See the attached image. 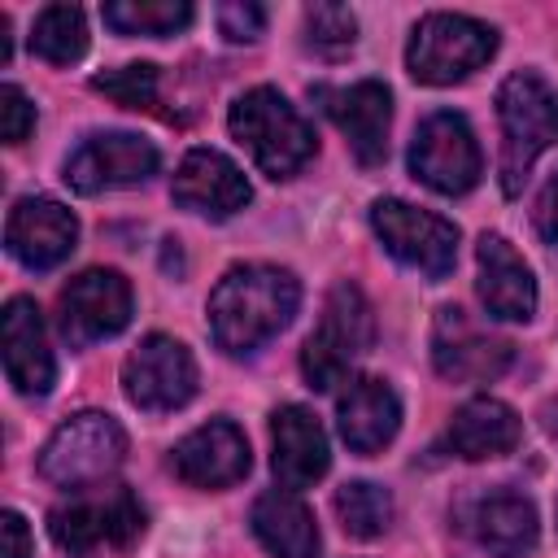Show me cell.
Returning a JSON list of instances; mask_svg holds the SVG:
<instances>
[{
  "label": "cell",
  "mask_w": 558,
  "mask_h": 558,
  "mask_svg": "<svg viewBox=\"0 0 558 558\" xmlns=\"http://www.w3.org/2000/svg\"><path fill=\"white\" fill-rule=\"evenodd\" d=\"M262 26H266V9H262V4H253V0H227V4H218V31H222L231 44L257 39Z\"/></svg>",
  "instance_id": "f546056e"
},
{
  "label": "cell",
  "mask_w": 558,
  "mask_h": 558,
  "mask_svg": "<svg viewBox=\"0 0 558 558\" xmlns=\"http://www.w3.org/2000/svg\"><path fill=\"white\" fill-rule=\"evenodd\" d=\"M253 536L275 554V558H314L318 554V523L310 506L292 488H270L253 501Z\"/></svg>",
  "instance_id": "603a6c76"
},
{
  "label": "cell",
  "mask_w": 558,
  "mask_h": 558,
  "mask_svg": "<svg viewBox=\"0 0 558 558\" xmlns=\"http://www.w3.org/2000/svg\"><path fill=\"white\" fill-rule=\"evenodd\" d=\"M0 336H4V371H9V384L17 392H26V397H44L52 388V379H57V362H52L48 331H44V318H39L35 301L13 296L4 305Z\"/></svg>",
  "instance_id": "ac0fdd59"
},
{
  "label": "cell",
  "mask_w": 558,
  "mask_h": 558,
  "mask_svg": "<svg viewBox=\"0 0 558 558\" xmlns=\"http://www.w3.org/2000/svg\"><path fill=\"white\" fill-rule=\"evenodd\" d=\"M519 436H523L519 414H514L506 401H497V397H475V401H466V405L453 414V423H449V449H453L458 458H471V462L510 453V449L519 445Z\"/></svg>",
  "instance_id": "cb8c5ba5"
},
{
  "label": "cell",
  "mask_w": 558,
  "mask_h": 558,
  "mask_svg": "<svg viewBox=\"0 0 558 558\" xmlns=\"http://www.w3.org/2000/svg\"><path fill=\"white\" fill-rule=\"evenodd\" d=\"M122 392L131 405L161 414L179 410L196 392V362L192 353L170 336H144L131 357L122 362Z\"/></svg>",
  "instance_id": "8fae6325"
},
{
  "label": "cell",
  "mask_w": 558,
  "mask_h": 558,
  "mask_svg": "<svg viewBox=\"0 0 558 558\" xmlns=\"http://www.w3.org/2000/svg\"><path fill=\"white\" fill-rule=\"evenodd\" d=\"M96 92H105L109 100L126 105V109H153L157 105V65L135 61V65H118L92 78Z\"/></svg>",
  "instance_id": "83f0119b"
},
{
  "label": "cell",
  "mask_w": 558,
  "mask_h": 558,
  "mask_svg": "<svg viewBox=\"0 0 558 558\" xmlns=\"http://www.w3.org/2000/svg\"><path fill=\"white\" fill-rule=\"evenodd\" d=\"M131 323V283L118 270H83L61 288L57 327L74 349H87L96 340L118 336Z\"/></svg>",
  "instance_id": "30bf717a"
},
{
  "label": "cell",
  "mask_w": 558,
  "mask_h": 558,
  "mask_svg": "<svg viewBox=\"0 0 558 558\" xmlns=\"http://www.w3.org/2000/svg\"><path fill=\"white\" fill-rule=\"evenodd\" d=\"M13 57V44H9V13H0V61Z\"/></svg>",
  "instance_id": "836d02e7"
},
{
  "label": "cell",
  "mask_w": 558,
  "mask_h": 558,
  "mask_svg": "<svg viewBox=\"0 0 558 558\" xmlns=\"http://www.w3.org/2000/svg\"><path fill=\"white\" fill-rule=\"evenodd\" d=\"M170 192H174V201H179L183 209L205 214V218H231V214L244 209L248 196H253L244 170H240L231 157L214 153V148H192V153L179 161Z\"/></svg>",
  "instance_id": "e0dca14e"
},
{
  "label": "cell",
  "mask_w": 558,
  "mask_h": 558,
  "mask_svg": "<svg viewBox=\"0 0 558 558\" xmlns=\"http://www.w3.org/2000/svg\"><path fill=\"white\" fill-rule=\"evenodd\" d=\"M536 231L558 248V174L545 183V192L536 201Z\"/></svg>",
  "instance_id": "1f68e13d"
},
{
  "label": "cell",
  "mask_w": 558,
  "mask_h": 558,
  "mask_svg": "<svg viewBox=\"0 0 558 558\" xmlns=\"http://www.w3.org/2000/svg\"><path fill=\"white\" fill-rule=\"evenodd\" d=\"M432 362L453 384H488L510 366V340L480 327L466 310L440 305L432 323Z\"/></svg>",
  "instance_id": "7c38bea8"
},
{
  "label": "cell",
  "mask_w": 558,
  "mask_h": 558,
  "mask_svg": "<svg viewBox=\"0 0 558 558\" xmlns=\"http://www.w3.org/2000/svg\"><path fill=\"white\" fill-rule=\"evenodd\" d=\"M305 31H310L314 48L340 52V48H349L357 39V17L344 4H310L305 9Z\"/></svg>",
  "instance_id": "f1b7e54d"
},
{
  "label": "cell",
  "mask_w": 558,
  "mask_h": 558,
  "mask_svg": "<svg viewBox=\"0 0 558 558\" xmlns=\"http://www.w3.org/2000/svg\"><path fill=\"white\" fill-rule=\"evenodd\" d=\"M466 527L493 558H523L536 549V536H541L536 506L510 488H493V493L475 497Z\"/></svg>",
  "instance_id": "7402d4cb"
},
{
  "label": "cell",
  "mask_w": 558,
  "mask_h": 558,
  "mask_svg": "<svg viewBox=\"0 0 558 558\" xmlns=\"http://www.w3.org/2000/svg\"><path fill=\"white\" fill-rule=\"evenodd\" d=\"M497 52V31L466 13H427L405 48V65L427 87H449L488 65Z\"/></svg>",
  "instance_id": "8992f818"
},
{
  "label": "cell",
  "mask_w": 558,
  "mask_h": 558,
  "mask_svg": "<svg viewBox=\"0 0 558 558\" xmlns=\"http://www.w3.org/2000/svg\"><path fill=\"white\" fill-rule=\"evenodd\" d=\"M122 458H126V432L118 427V418L100 410H83L48 436L39 453V475L57 488H92L105 475H113Z\"/></svg>",
  "instance_id": "5b68a950"
},
{
  "label": "cell",
  "mask_w": 558,
  "mask_h": 558,
  "mask_svg": "<svg viewBox=\"0 0 558 558\" xmlns=\"http://www.w3.org/2000/svg\"><path fill=\"white\" fill-rule=\"evenodd\" d=\"M105 26L118 35H174L192 22L187 0H113L100 9Z\"/></svg>",
  "instance_id": "484cf974"
},
{
  "label": "cell",
  "mask_w": 558,
  "mask_h": 558,
  "mask_svg": "<svg viewBox=\"0 0 558 558\" xmlns=\"http://www.w3.org/2000/svg\"><path fill=\"white\" fill-rule=\"evenodd\" d=\"M231 135L248 148L262 174L288 179L314 157V131L310 122L275 92V87H253L231 105Z\"/></svg>",
  "instance_id": "3957f363"
},
{
  "label": "cell",
  "mask_w": 558,
  "mask_h": 558,
  "mask_svg": "<svg viewBox=\"0 0 558 558\" xmlns=\"http://www.w3.org/2000/svg\"><path fill=\"white\" fill-rule=\"evenodd\" d=\"M0 532H4V558H31V532L17 510L0 514Z\"/></svg>",
  "instance_id": "d6a6232c"
},
{
  "label": "cell",
  "mask_w": 558,
  "mask_h": 558,
  "mask_svg": "<svg viewBox=\"0 0 558 558\" xmlns=\"http://www.w3.org/2000/svg\"><path fill=\"white\" fill-rule=\"evenodd\" d=\"M410 170L414 179H423L432 192L440 196H462L480 183V144L466 126L462 113H427L414 131V144H410Z\"/></svg>",
  "instance_id": "9c48e42d"
},
{
  "label": "cell",
  "mask_w": 558,
  "mask_h": 558,
  "mask_svg": "<svg viewBox=\"0 0 558 558\" xmlns=\"http://www.w3.org/2000/svg\"><path fill=\"white\" fill-rule=\"evenodd\" d=\"M157 170V148L144 135L131 131H100L87 135L65 157V183L83 196H96L105 187H131L144 183Z\"/></svg>",
  "instance_id": "4fadbf2b"
},
{
  "label": "cell",
  "mask_w": 558,
  "mask_h": 558,
  "mask_svg": "<svg viewBox=\"0 0 558 558\" xmlns=\"http://www.w3.org/2000/svg\"><path fill=\"white\" fill-rule=\"evenodd\" d=\"M375 340V318H371V305L362 296L357 283H336L327 292V305H323V323L318 331H310L305 349H301V375L314 392H327L344 379L349 362L362 357Z\"/></svg>",
  "instance_id": "52a82bcc"
},
{
  "label": "cell",
  "mask_w": 558,
  "mask_h": 558,
  "mask_svg": "<svg viewBox=\"0 0 558 558\" xmlns=\"http://www.w3.org/2000/svg\"><path fill=\"white\" fill-rule=\"evenodd\" d=\"M35 126V105L26 100L22 87L4 83L0 87V131H4V144H22Z\"/></svg>",
  "instance_id": "4dcf8cb0"
},
{
  "label": "cell",
  "mask_w": 558,
  "mask_h": 558,
  "mask_svg": "<svg viewBox=\"0 0 558 558\" xmlns=\"http://www.w3.org/2000/svg\"><path fill=\"white\" fill-rule=\"evenodd\" d=\"M480 301L506 323H527L536 310V279L506 235H480Z\"/></svg>",
  "instance_id": "ffe728a7"
},
{
  "label": "cell",
  "mask_w": 558,
  "mask_h": 558,
  "mask_svg": "<svg viewBox=\"0 0 558 558\" xmlns=\"http://www.w3.org/2000/svg\"><path fill=\"white\" fill-rule=\"evenodd\" d=\"M336 423L353 453H379L401 427V401L384 379L357 375L336 405Z\"/></svg>",
  "instance_id": "44dd1931"
},
{
  "label": "cell",
  "mask_w": 558,
  "mask_h": 558,
  "mask_svg": "<svg viewBox=\"0 0 558 558\" xmlns=\"http://www.w3.org/2000/svg\"><path fill=\"white\" fill-rule=\"evenodd\" d=\"M497 118H501V192L519 196L532 161L558 144V92L541 74L519 70L497 92Z\"/></svg>",
  "instance_id": "7a4b0ae2"
},
{
  "label": "cell",
  "mask_w": 558,
  "mask_h": 558,
  "mask_svg": "<svg viewBox=\"0 0 558 558\" xmlns=\"http://www.w3.org/2000/svg\"><path fill=\"white\" fill-rule=\"evenodd\" d=\"M31 52L48 65H70L87 52V22L74 4H48L31 26Z\"/></svg>",
  "instance_id": "d4e9b609"
},
{
  "label": "cell",
  "mask_w": 558,
  "mask_h": 558,
  "mask_svg": "<svg viewBox=\"0 0 558 558\" xmlns=\"http://www.w3.org/2000/svg\"><path fill=\"white\" fill-rule=\"evenodd\" d=\"M371 227L401 266H410L427 279H445L458 262V227L432 209L388 196V201H375Z\"/></svg>",
  "instance_id": "ba28073f"
},
{
  "label": "cell",
  "mask_w": 558,
  "mask_h": 558,
  "mask_svg": "<svg viewBox=\"0 0 558 558\" xmlns=\"http://www.w3.org/2000/svg\"><path fill=\"white\" fill-rule=\"evenodd\" d=\"M170 466L192 488H227L248 475V440L235 423L214 418L174 445Z\"/></svg>",
  "instance_id": "2e32d148"
},
{
  "label": "cell",
  "mask_w": 558,
  "mask_h": 558,
  "mask_svg": "<svg viewBox=\"0 0 558 558\" xmlns=\"http://www.w3.org/2000/svg\"><path fill=\"white\" fill-rule=\"evenodd\" d=\"M327 118L344 131L353 157L362 166H379L388 157V122H392V96L384 83L362 78L353 87H314Z\"/></svg>",
  "instance_id": "5bb4252c"
},
{
  "label": "cell",
  "mask_w": 558,
  "mask_h": 558,
  "mask_svg": "<svg viewBox=\"0 0 558 558\" xmlns=\"http://www.w3.org/2000/svg\"><path fill=\"white\" fill-rule=\"evenodd\" d=\"M301 305V283L279 266H235L209 292V336L227 353H253L279 336Z\"/></svg>",
  "instance_id": "6da1fadb"
},
{
  "label": "cell",
  "mask_w": 558,
  "mask_h": 558,
  "mask_svg": "<svg viewBox=\"0 0 558 558\" xmlns=\"http://www.w3.org/2000/svg\"><path fill=\"white\" fill-rule=\"evenodd\" d=\"M336 514L349 536L371 541L392 523V497H388V488H379L371 480H353V484L336 488Z\"/></svg>",
  "instance_id": "4316f807"
},
{
  "label": "cell",
  "mask_w": 558,
  "mask_h": 558,
  "mask_svg": "<svg viewBox=\"0 0 558 558\" xmlns=\"http://www.w3.org/2000/svg\"><path fill=\"white\" fill-rule=\"evenodd\" d=\"M270 445H275L270 466H275V475H279L283 488H310L314 480L327 475V462H331L327 432H323V423L305 405L275 410V418H270Z\"/></svg>",
  "instance_id": "d6986e66"
},
{
  "label": "cell",
  "mask_w": 558,
  "mask_h": 558,
  "mask_svg": "<svg viewBox=\"0 0 558 558\" xmlns=\"http://www.w3.org/2000/svg\"><path fill=\"white\" fill-rule=\"evenodd\" d=\"M144 523H148L144 506L135 501L131 488H96V484L92 493L48 514V532L70 558L122 554L144 536Z\"/></svg>",
  "instance_id": "277c9868"
},
{
  "label": "cell",
  "mask_w": 558,
  "mask_h": 558,
  "mask_svg": "<svg viewBox=\"0 0 558 558\" xmlns=\"http://www.w3.org/2000/svg\"><path fill=\"white\" fill-rule=\"evenodd\" d=\"M74 240H78V218H74L61 201L22 196V201L9 209L4 244H9V253H13L26 270H52L57 262L70 257Z\"/></svg>",
  "instance_id": "9a60e30c"
}]
</instances>
